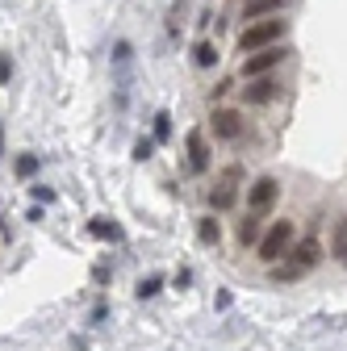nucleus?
<instances>
[{"label":"nucleus","mask_w":347,"mask_h":351,"mask_svg":"<svg viewBox=\"0 0 347 351\" xmlns=\"http://www.w3.org/2000/svg\"><path fill=\"white\" fill-rule=\"evenodd\" d=\"M209 130H213V138L235 143V138L243 134V113H239V109H213V117H209Z\"/></svg>","instance_id":"obj_6"},{"label":"nucleus","mask_w":347,"mask_h":351,"mask_svg":"<svg viewBox=\"0 0 347 351\" xmlns=\"http://www.w3.org/2000/svg\"><path fill=\"white\" fill-rule=\"evenodd\" d=\"M193 63L197 67H213V63H218V47H213V42H197V47H193Z\"/></svg>","instance_id":"obj_12"},{"label":"nucleus","mask_w":347,"mask_h":351,"mask_svg":"<svg viewBox=\"0 0 347 351\" xmlns=\"http://www.w3.org/2000/svg\"><path fill=\"white\" fill-rule=\"evenodd\" d=\"M285 34H289V21H280V17H259V21H251V25L239 34V51H243V55H251V51L276 47Z\"/></svg>","instance_id":"obj_1"},{"label":"nucleus","mask_w":347,"mask_h":351,"mask_svg":"<svg viewBox=\"0 0 347 351\" xmlns=\"http://www.w3.org/2000/svg\"><path fill=\"white\" fill-rule=\"evenodd\" d=\"M289 263H297L301 272H310V268H318L322 263V247H318V239H301V243H293L289 247V255H285Z\"/></svg>","instance_id":"obj_7"},{"label":"nucleus","mask_w":347,"mask_h":351,"mask_svg":"<svg viewBox=\"0 0 347 351\" xmlns=\"http://www.w3.org/2000/svg\"><path fill=\"white\" fill-rule=\"evenodd\" d=\"M243 97H247V105H268V101L280 97V84H276L272 75H255V80L243 88Z\"/></svg>","instance_id":"obj_8"},{"label":"nucleus","mask_w":347,"mask_h":351,"mask_svg":"<svg viewBox=\"0 0 347 351\" xmlns=\"http://www.w3.org/2000/svg\"><path fill=\"white\" fill-rule=\"evenodd\" d=\"M197 239L201 243H218L222 239V226L213 222V217H197Z\"/></svg>","instance_id":"obj_13"},{"label":"nucleus","mask_w":347,"mask_h":351,"mask_svg":"<svg viewBox=\"0 0 347 351\" xmlns=\"http://www.w3.org/2000/svg\"><path fill=\"white\" fill-rule=\"evenodd\" d=\"M239 184H243V167H239V163L226 167V171H218V180H213V189H209V209H213V213L230 209V205L239 201Z\"/></svg>","instance_id":"obj_3"},{"label":"nucleus","mask_w":347,"mask_h":351,"mask_svg":"<svg viewBox=\"0 0 347 351\" xmlns=\"http://www.w3.org/2000/svg\"><path fill=\"white\" fill-rule=\"evenodd\" d=\"M276 197H280V184L272 180V176H259V180L247 189V209L251 213H259V217H264L272 205H276Z\"/></svg>","instance_id":"obj_4"},{"label":"nucleus","mask_w":347,"mask_h":351,"mask_svg":"<svg viewBox=\"0 0 347 351\" xmlns=\"http://www.w3.org/2000/svg\"><path fill=\"white\" fill-rule=\"evenodd\" d=\"M297 276H306L297 263H272V280H276V285H280V280H297Z\"/></svg>","instance_id":"obj_14"},{"label":"nucleus","mask_w":347,"mask_h":351,"mask_svg":"<svg viewBox=\"0 0 347 351\" xmlns=\"http://www.w3.org/2000/svg\"><path fill=\"white\" fill-rule=\"evenodd\" d=\"M34 171H38V159L34 155H21L17 159V176H34Z\"/></svg>","instance_id":"obj_18"},{"label":"nucleus","mask_w":347,"mask_h":351,"mask_svg":"<svg viewBox=\"0 0 347 351\" xmlns=\"http://www.w3.org/2000/svg\"><path fill=\"white\" fill-rule=\"evenodd\" d=\"M151 151H155L151 138H139V143H134V159H151Z\"/></svg>","instance_id":"obj_20"},{"label":"nucleus","mask_w":347,"mask_h":351,"mask_svg":"<svg viewBox=\"0 0 347 351\" xmlns=\"http://www.w3.org/2000/svg\"><path fill=\"white\" fill-rule=\"evenodd\" d=\"M159 289H163V280H159V276H147V280L139 285V297H155Z\"/></svg>","instance_id":"obj_17"},{"label":"nucleus","mask_w":347,"mask_h":351,"mask_svg":"<svg viewBox=\"0 0 347 351\" xmlns=\"http://www.w3.org/2000/svg\"><path fill=\"white\" fill-rule=\"evenodd\" d=\"M335 259L347 268V226H339V234H335Z\"/></svg>","instance_id":"obj_16"},{"label":"nucleus","mask_w":347,"mask_h":351,"mask_svg":"<svg viewBox=\"0 0 347 351\" xmlns=\"http://www.w3.org/2000/svg\"><path fill=\"white\" fill-rule=\"evenodd\" d=\"M259 239H264V234H259V213H247L239 222V243L243 247H259Z\"/></svg>","instance_id":"obj_11"},{"label":"nucleus","mask_w":347,"mask_h":351,"mask_svg":"<svg viewBox=\"0 0 347 351\" xmlns=\"http://www.w3.org/2000/svg\"><path fill=\"white\" fill-rule=\"evenodd\" d=\"M293 243H297V226L289 222V217H280V222H272L268 234L259 239V259H264V263H280Z\"/></svg>","instance_id":"obj_2"},{"label":"nucleus","mask_w":347,"mask_h":351,"mask_svg":"<svg viewBox=\"0 0 347 351\" xmlns=\"http://www.w3.org/2000/svg\"><path fill=\"white\" fill-rule=\"evenodd\" d=\"M285 9V0H243V21H259Z\"/></svg>","instance_id":"obj_10"},{"label":"nucleus","mask_w":347,"mask_h":351,"mask_svg":"<svg viewBox=\"0 0 347 351\" xmlns=\"http://www.w3.org/2000/svg\"><path fill=\"white\" fill-rule=\"evenodd\" d=\"M167 134H171V117L159 113V117H155V138H167Z\"/></svg>","instance_id":"obj_19"},{"label":"nucleus","mask_w":347,"mask_h":351,"mask_svg":"<svg viewBox=\"0 0 347 351\" xmlns=\"http://www.w3.org/2000/svg\"><path fill=\"white\" fill-rule=\"evenodd\" d=\"M289 51L285 47H264V51H251L247 59H243V80H255V75H268L280 59H285Z\"/></svg>","instance_id":"obj_5"},{"label":"nucleus","mask_w":347,"mask_h":351,"mask_svg":"<svg viewBox=\"0 0 347 351\" xmlns=\"http://www.w3.org/2000/svg\"><path fill=\"white\" fill-rule=\"evenodd\" d=\"M88 230H93L97 239H117V226H109L105 217H97V222H88Z\"/></svg>","instance_id":"obj_15"},{"label":"nucleus","mask_w":347,"mask_h":351,"mask_svg":"<svg viewBox=\"0 0 347 351\" xmlns=\"http://www.w3.org/2000/svg\"><path fill=\"white\" fill-rule=\"evenodd\" d=\"M189 167L205 171L209 167V143H205V130H189Z\"/></svg>","instance_id":"obj_9"},{"label":"nucleus","mask_w":347,"mask_h":351,"mask_svg":"<svg viewBox=\"0 0 347 351\" xmlns=\"http://www.w3.org/2000/svg\"><path fill=\"white\" fill-rule=\"evenodd\" d=\"M9 80H13V63L0 55V84H9Z\"/></svg>","instance_id":"obj_21"}]
</instances>
